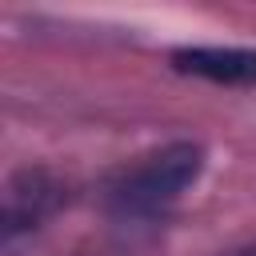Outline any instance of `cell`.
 I'll use <instances>...</instances> for the list:
<instances>
[{"label": "cell", "instance_id": "1", "mask_svg": "<svg viewBox=\"0 0 256 256\" xmlns=\"http://www.w3.org/2000/svg\"><path fill=\"white\" fill-rule=\"evenodd\" d=\"M200 172H204V148L196 140H176L120 168L104 192V204L120 220H148L172 208L200 180Z\"/></svg>", "mask_w": 256, "mask_h": 256}, {"label": "cell", "instance_id": "2", "mask_svg": "<svg viewBox=\"0 0 256 256\" xmlns=\"http://www.w3.org/2000/svg\"><path fill=\"white\" fill-rule=\"evenodd\" d=\"M60 204V184L44 168H20L4 184V244L40 228Z\"/></svg>", "mask_w": 256, "mask_h": 256}, {"label": "cell", "instance_id": "3", "mask_svg": "<svg viewBox=\"0 0 256 256\" xmlns=\"http://www.w3.org/2000/svg\"><path fill=\"white\" fill-rule=\"evenodd\" d=\"M172 68L184 76H200L224 88L256 84V48H220V44H188L172 52Z\"/></svg>", "mask_w": 256, "mask_h": 256}, {"label": "cell", "instance_id": "4", "mask_svg": "<svg viewBox=\"0 0 256 256\" xmlns=\"http://www.w3.org/2000/svg\"><path fill=\"white\" fill-rule=\"evenodd\" d=\"M232 256H256V240H252V244H244V248H236Z\"/></svg>", "mask_w": 256, "mask_h": 256}]
</instances>
